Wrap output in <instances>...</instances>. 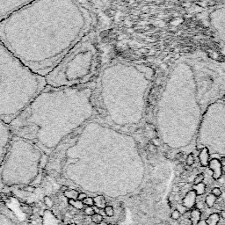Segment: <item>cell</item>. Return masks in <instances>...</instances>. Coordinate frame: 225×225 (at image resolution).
<instances>
[{
  "label": "cell",
  "instance_id": "obj_39",
  "mask_svg": "<svg viewBox=\"0 0 225 225\" xmlns=\"http://www.w3.org/2000/svg\"><path fill=\"white\" fill-rule=\"evenodd\" d=\"M197 225H207V224H206V222H205V221H201H201L199 222V224H198Z\"/></svg>",
  "mask_w": 225,
  "mask_h": 225
},
{
  "label": "cell",
  "instance_id": "obj_44",
  "mask_svg": "<svg viewBox=\"0 0 225 225\" xmlns=\"http://www.w3.org/2000/svg\"><path fill=\"white\" fill-rule=\"evenodd\" d=\"M106 225H115V224H106Z\"/></svg>",
  "mask_w": 225,
  "mask_h": 225
},
{
  "label": "cell",
  "instance_id": "obj_43",
  "mask_svg": "<svg viewBox=\"0 0 225 225\" xmlns=\"http://www.w3.org/2000/svg\"><path fill=\"white\" fill-rule=\"evenodd\" d=\"M68 225H77L76 224H68Z\"/></svg>",
  "mask_w": 225,
  "mask_h": 225
},
{
  "label": "cell",
  "instance_id": "obj_45",
  "mask_svg": "<svg viewBox=\"0 0 225 225\" xmlns=\"http://www.w3.org/2000/svg\"><path fill=\"white\" fill-rule=\"evenodd\" d=\"M59 225H65V224H59Z\"/></svg>",
  "mask_w": 225,
  "mask_h": 225
},
{
  "label": "cell",
  "instance_id": "obj_37",
  "mask_svg": "<svg viewBox=\"0 0 225 225\" xmlns=\"http://www.w3.org/2000/svg\"><path fill=\"white\" fill-rule=\"evenodd\" d=\"M220 216H222V218L225 220V210H222L220 213Z\"/></svg>",
  "mask_w": 225,
  "mask_h": 225
},
{
  "label": "cell",
  "instance_id": "obj_28",
  "mask_svg": "<svg viewBox=\"0 0 225 225\" xmlns=\"http://www.w3.org/2000/svg\"><path fill=\"white\" fill-rule=\"evenodd\" d=\"M180 216H181V215H180V213L177 209H174V210L172 212V214H171V218H172V220L178 221L180 218Z\"/></svg>",
  "mask_w": 225,
  "mask_h": 225
},
{
  "label": "cell",
  "instance_id": "obj_33",
  "mask_svg": "<svg viewBox=\"0 0 225 225\" xmlns=\"http://www.w3.org/2000/svg\"><path fill=\"white\" fill-rule=\"evenodd\" d=\"M67 190H69V187H68L67 185H62V186L60 187V191H62L63 193L66 192Z\"/></svg>",
  "mask_w": 225,
  "mask_h": 225
},
{
  "label": "cell",
  "instance_id": "obj_2",
  "mask_svg": "<svg viewBox=\"0 0 225 225\" xmlns=\"http://www.w3.org/2000/svg\"><path fill=\"white\" fill-rule=\"evenodd\" d=\"M224 97V61L204 52L181 55L171 66L157 102V131L192 138L210 105Z\"/></svg>",
  "mask_w": 225,
  "mask_h": 225
},
{
  "label": "cell",
  "instance_id": "obj_20",
  "mask_svg": "<svg viewBox=\"0 0 225 225\" xmlns=\"http://www.w3.org/2000/svg\"><path fill=\"white\" fill-rule=\"evenodd\" d=\"M91 223H93V224H95L97 225H99L100 224H102V222L104 220V217L100 214L95 213L93 216H91Z\"/></svg>",
  "mask_w": 225,
  "mask_h": 225
},
{
  "label": "cell",
  "instance_id": "obj_14",
  "mask_svg": "<svg viewBox=\"0 0 225 225\" xmlns=\"http://www.w3.org/2000/svg\"><path fill=\"white\" fill-rule=\"evenodd\" d=\"M94 201V206L98 208V209H104L106 205V201L103 195H97L95 198H93Z\"/></svg>",
  "mask_w": 225,
  "mask_h": 225
},
{
  "label": "cell",
  "instance_id": "obj_10",
  "mask_svg": "<svg viewBox=\"0 0 225 225\" xmlns=\"http://www.w3.org/2000/svg\"><path fill=\"white\" fill-rule=\"evenodd\" d=\"M208 166L209 170L212 171V173H213L212 177L214 180H219L223 176V166L218 159L213 158V159L209 160Z\"/></svg>",
  "mask_w": 225,
  "mask_h": 225
},
{
  "label": "cell",
  "instance_id": "obj_22",
  "mask_svg": "<svg viewBox=\"0 0 225 225\" xmlns=\"http://www.w3.org/2000/svg\"><path fill=\"white\" fill-rule=\"evenodd\" d=\"M20 209L21 211L24 213V214H27V215H32L33 214V208L28 206V205H24V206H21L20 207Z\"/></svg>",
  "mask_w": 225,
  "mask_h": 225
},
{
  "label": "cell",
  "instance_id": "obj_8",
  "mask_svg": "<svg viewBox=\"0 0 225 225\" xmlns=\"http://www.w3.org/2000/svg\"><path fill=\"white\" fill-rule=\"evenodd\" d=\"M203 19L213 32L225 63V3L213 6L206 11Z\"/></svg>",
  "mask_w": 225,
  "mask_h": 225
},
{
  "label": "cell",
  "instance_id": "obj_15",
  "mask_svg": "<svg viewBox=\"0 0 225 225\" xmlns=\"http://www.w3.org/2000/svg\"><path fill=\"white\" fill-rule=\"evenodd\" d=\"M220 221V215L217 213H213L211 214L206 220V224L207 225H217Z\"/></svg>",
  "mask_w": 225,
  "mask_h": 225
},
{
  "label": "cell",
  "instance_id": "obj_21",
  "mask_svg": "<svg viewBox=\"0 0 225 225\" xmlns=\"http://www.w3.org/2000/svg\"><path fill=\"white\" fill-rule=\"evenodd\" d=\"M104 212H105L106 216H108V217H112V216H114V208H113L112 206H109V205H107V206L104 208Z\"/></svg>",
  "mask_w": 225,
  "mask_h": 225
},
{
  "label": "cell",
  "instance_id": "obj_4",
  "mask_svg": "<svg viewBox=\"0 0 225 225\" xmlns=\"http://www.w3.org/2000/svg\"><path fill=\"white\" fill-rule=\"evenodd\" d=\"M154 75L150 66L129 61L117 60L100 67L94 80L96 118L112 127L140 124Z\"/></svg>",
  "mask_w": 225,
  "mask_h": 225
},
{
  "label": "cell",
  "instance_id": "obj_41",
  "mask_svg": "<svg viewBox=\"0 0 225 225\" xmlns=\"http://www.w3.org/2000/svg\"><path fill=\"white\" fill-rule=\"evenodd\" d=\"M225 173V167H223V174Z\"/></svg>",
  "mask_w": 225,
  "mask_h": 225
},
{
  "label": "cell",
  "instance_id": "obj_32",
  "mask_svg": "<svg viewBox=\"0 0 225 225\" xmlns=\"http://www.w3.org/2000/svg\"><path fill=\"white\" fill-rule=\"evenodd\" d=\"M86 197H87V194H86V193H78V200L80 201H83Z\"/></svg>",
  "mask_w": 225,
  "mask_h": 225
},
{
  "label": "cell",
  "instance_id": "obj_18",
  "mask_svg": "<svg viewBox=\"0 0 225 225\" xmlns=\"http://www.w3.org/2000/svg\"><path fill=\"white\" fill-rule=\"evenodd\" d=\"M216 201V197L214 196L212 193L208 194L205 199V204L208 208H212L215 205Z\"/></svg>",
  "mask_w": 225,
  "mask_h": 225
},
{
  "label": "cell",
  "instance_id": "obj_13",
  "mask_svg": "<svg viewBox=\"0 0 225 225\" xmlns=\"http://www.w3.org/2000/svg\"><path fill=\"white\" fill-rule=\"evenodd\" d=\"M201 220V211L198 208H192L190 211V222L191 225H197Z\"/></svg>",
  "mask_w": 225,
  "mask_h": 225
},
{
  "label": "cell",
  "instance_id": "obj_38",
  "mask_svg": "<svg viewBox=\"0 0 225 225\" xmlns=\"http://www.w3.org/2000/svg\"><path fill=\"white\" fill-rule=\"evenodd\" d=\"M182 156H183V153H182V152L178 153V154L176 155V159H180V157H182Z\"/></svg>",
  "mask_w": 225,
  "mask_h": 225
},
{
  "label": "cell",
  "instance_id": "obj_16",
  "mask_svg": "<svg viewBox=\"0 0 225 225\" xmlns=\"http://www.w3.org/2000/svg\"><path fill=\"white\" fill-rule=\"evenodd\" d=\"M192 190H193V191L195 192V193H196L197 196L202 195V194H204L205 192H206V185H205L203 182L199 183V184H196V185H193Z\"/></svg>",
  "mask_w": 225,
  "mask_h": 225
},
{
  "label": "cell",
  "instance_id": "obj_25",
  "mask_svg": "<svg viewBox=\"0 0 225 225\" xmlns=\"http://www.w3.org/2000/svg\"><path fill=\"white\" fill-rule=\"evenodd\" d=\"M204 179H205V176H204L203 173L198 174V175L194 178V180H193V185H196V184H199V183L203 182Z\"/></svg>",
  "mask_w": 225,
  "mask_h": 225
},
{
  "label": "cell",
  "instance_id": "obj_30",
  "mask_svg": "<svg viewBox=\"0 0 225 225\" xmlns=\"http://www.w3.org/2000/svg\"><path fill=\"white\" fill-rule=\"evenodd\" d=\"M177 210L179 211L180 213V215H184L186 211H187V208H185V207H184L182 204H180L178 206V208H177Z\"/></svg>",
  "mask_w": 225,
  "mask_h": 225
},
{
  "label": "cell",
  "instance_id": "obj_9",
  "mask_svg": "<svg viewBox=\"0 0 225 225\" xmlns=\"http://www.w3.org/2000/svg\"><path fill=\"white\" fill-rule=\"evenodd\" d=\"M35 0H0V22Z\"/></svg>",
  "mask_w": 225,
  "mask_h": 225
},
{
  "label": "cell",
  "instance_id": "obj_36",
  "mask_svg": "<svg viewBox=\"0 0 225 225\" xmlns=\"http://www.w3.org/2000/svg\"><path fill=\"white\" fill-rule=\"evenodd\" d=\"M183 170V165H177L176 166V171H182ZM181 173V172H180Z\"/></svg>",
  "mask_w": 225,
  "mask_h": 225
},
{
  "label": "cell",
  "instance_id": "obj_1",
  "mask_svg": "<svg viewBox=\"0 0 225 225\" xmlns=\"http://www.w3.org/2000/svg\"><path fill=\"white\" fill-rule=\"evenodd\" d=\"M93 24L80 0H35L0 22V41L35 73L46 77Z\"/></svg>",
  "mask_w": 225,
  "mask_h": 225
},
{
  "label": "cell",
  "instance_id": "obj_7",
  "mask_svg": "<svg viewBox=\"0 0 225 225\" xmlns=\"http://www.w3.org/2000/svg\"><path fill=\"white\" fill-rule=\"evenodd\" d=\"M201 141L225 138V97L208 108L198 131Z\"/></svg>",
  "mask_w": 225,
  "mask_h": 225
},
{
  "label": "cell",
  "instance_id": "obj_3",
  "mask_svg": "<svg viewBox=\"0 0 225 225\" xmlns=\"http://www.w3.org/2000/svg\"><path fill=\"white\" fill-rule=\"evenodd\" d=\"M94 81L90 84L54 87L46 86L9 124L12 135L46 149L97 117Z\"/></svg>",
  "mask_w": 225,
  "mask_h": 225
},
{
  "label": "cell",
  "instance_id": "obj_24",
  "mask_svg": "<svg viewBox=\"0 0 225 225\" xmlns=\"http://www.w3.org/2000/svg\"><path fill=\"white\" fill-rule=\"evenodd\" d=\"M185 163H186V165L187 166H192L193 164H194V157L193 155L191 153L187 156L186 157V160H185Z\"/></svg>",
  "mask_w": 225,
  "mask_h": 225
},
{
  "label": "cell",
  "instance_id": "obj_31",
  "mask_svg": "<svg viewBox=\"0 0 225 225\" xmlns=\"http://www.w3.org/2000/svg\"><path fill=\"white\" fill-rule=\"evenodd\" d=\"M23 191H26V192H28V193H34L35 191V188L32 185H28V186H25L23 188Z\"/></svg>",
  "mask_w": 225,
  "mask_h": 225
},
{
  "label": "cell",
  "instance_id": "obj_17",
  "mask_svg": "<svg viewBox=\"0 0 225 225\" xmlns=\"http://www.w3.org/2000/svg\"><path fill=\"white\" fill-rule=\"evenodd\" d=\"M78 192L77 190H74V189H69L67 190L66 192L63 193L64 196L69 200V199H72V200H78Z\"/></svg>",
  "mask_w": 225,
  "mask_h": 225
},
{
  "label": "cell",
  "instance_id": "obj_35",
  "mask_svg": "<svg viewBox=\"0 0 225 225\" xmlns=\"http://www.w3.org/2000/svg\"><path fill=\"white\" fill-rule=\"evenodd\" d=\"M180 191V187L179 185H176V186H174L173 187V192H175V193H179Z\"/></svg>",
  "mask_w": 225,
  "mask_h": 225
},
{
  "label": "cell",
  "instance_id": "obj_42",
  "mask_svg": "<svg viewBox=\"0 0 225 225\" xmlns=\"http://www.w3.org/2000/svg\"><path fill=\"white\" fill-rule=\"evenodd\" d=\"M89 225H97V224H93V223H91Z\"/></svg>",
  "mask_w": 225,
  "mask_h": 225
},
{
  "label": "cell",
  "instance_id": "obj_19",
  "mask_svg": "<svg viewBox=\"0 0 225 225\" xmlns=\"http://www.w3.org/2000/svg\"><path fill=\"white\" fill-rule=\"evenodd\" d=\"M68 203L72 206L73 208H75L76 209H83L85 208V205L83 204L82 201H78V200H72V199H69L68 200Z\"/></svg>",
  "mask_w": 225,
  "mask_h": 225
},
{
  "label": "cell",
  "instance_id": "obj_40",
  "mask_svg": "<svg viewBox=\"0 0 225 225\" xmlns=\"http://www.w3.org/2000/svg\"><path fill=\"white\" fill-rule=\"evenodd\" d=\"M185 185V182H180V184H179V185H179V186H180H180H184Z\"/></svg>",
  "mask_w": 225,
  "mask_h": 225
},
{
  "label": "cell",
  "instance_id": "obj_11",
  "mask_svg": "<svg viewBox=\"0 0 225 225\" xmlns=\"http://www.w3.org/2000/svg\"><path fill=\"white\" fill-rule=\"evenodd\" d=\"M196 198L197 195L195 192L193 190H190L184 196L182 200V205L185 207L187 209H192L196 205Z\"/></svg>",
  "mask_w": 225,
  "mask_h": 225
},
{
  "label": "cell",
  "instance_id": "obj_27",
  "mask_svg": "<svg viewBox=\"0 0 225 225\" xmlns=\"http://www.w3.org/2000/svg\"><path fill=\"white\" fill-rule=\"evenodd\" d=\"M211 193L214 195V196H216V198H218V197H220L221 195H222V190L219 188V187H214L212 190H211Z\"/></svg>",
  "mask_w": 225,
  "mask_h": 225
},
{
  "label": "cell",
  "instance_id": "obj_12",
  "mask_svg": "<svg viewBox=\"0 0 225 225\" xmlns=\"http://www.w3.org/2000/svg\"><path fill=\"white\" fill-rule=\"evenodd\" d=\"M209 150L208 147H203L201 150H200L198 157H199V161L200 164L202 167H207L208 165V162H209Z\"/></svg>",
  "mask_w": 225,
  "mask_h": 225
},
{
  "label": "cell",
  "instance_id": "obj_26",
  "mask_svg": "<svg viewBox=\"0 0 225 225\" xmlns=\"http://www.w3.org/2000/svg\"><path fill=\"white\" fill-rule=\"evenodd\" d=\"M84 211H85V214L89 216H91L95 214V210H94L93 207H86L84 208Z\"/></svg>",
  "mask_w": 225,
  "mask_h": 225
},
{
  "label": "cell",
  "instance_id": "obj_6",
  "mask_svg": "<svg viewBox=\"0 0 225 225\" xmlns=\"http://www.w3.org/2000/svg\"><path fill=\"white\" fill-rule=\"evenodd\" d=\"M99 69V50L94 36L90 33L46 76V83L54 87L87 85L95 80Z\"/></svg>",
  "mask_w": 225,
  "mask_h": 225
},
{
  "label": "cell",
  "instance_id": "obj_5",
  "mask_svg": "<svg viewBox=\"0 0 225 225\" xmlns=\"http://www.w3.org/2000/svg\"><path fill=\"white\" fill-rule=\"evenodd\" d=\"M47 86L0 41V120L10 124Z\"/></svg>",
  "mask_w": 225,
  "mask_h": 225
},
{
  "label": "cell",
  "instance_id": "obj_29",
  "mask_svg": "<svg viewBox=\"0 0 225 225\" xmlns=\"http://www.w3.org/2000/svg\"><path fill=\"white\" fill-rule=\"evenodd\" d=\"M44 204L47 208H52L54 206V201L49 196H45L44 197Z\"/></svg>",
  "mask_w": 225,
  "mask_h": 225
},
{
  "label": "cell",
  "instance_id": "obj_34",
  "mask_svg": "<svg viewBox=\"0 0 225 225\" xmlns=\"http://www.w3.org/2000/svg\"><path fill=\"white\" fill-rule=\"evenodd\" d=\"M219 161H220V163H221L222 166H223V167H225V157H221V159H220Z\"/></svg>",
  "mask_w": 225,
  "mask_h": 225
},
{
  "label": "cell",
  "instance_id": "obj_23",
  "mask_svg": "<svg viewBox=\"0 0 225 225\" xmlns=\"http://www.w3.org/2000/svg\"><path fill=\"white\" fill-rule=\"evenodd\" d=\"M82 202L86 207H94V201H93V198H91V197L87 196Z\"/></svg>",
  "mask_w": 225,
  "mask_h": 225
}]
</instances>
